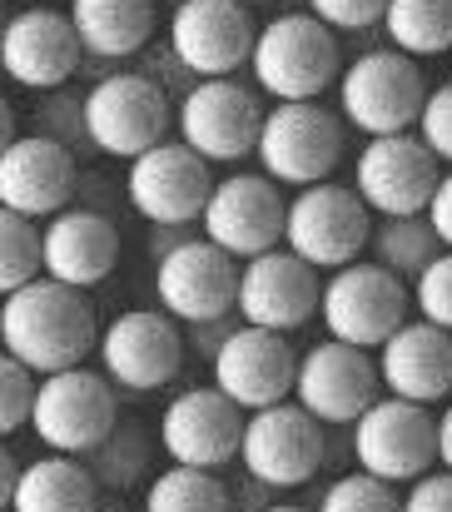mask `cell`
<instances>
[{
	"label": "cell",
	"mask_w": 452,
	"mask_h": 512,
	"mask_svg": "<svg viewBox=\"0 0 452 512\" xmlns=\"http://www.w3.org/2000/svg\"><path fill=\"white\" fill-rule=\"evenodd\" d=\"M100 324L85 299V289L60 284L50 274L30 279L25 289H10L0 304V343L10 358L30 363L40 378L60 368H80L90 348H100Z\"/></svg>",
	"instance_id": "cell-1"
},
{
	"label": "cell",
	"mask_w": 452,
	"mask_h": 512,
	"mask_svg": "<svg viewBox=\"0 0 452 512\" xmlns=\"http://www.w3.org/2000/svg\"><path fill=\"white\" fill-rule=\"evenodd\" d=\"M249 70H254V85L274 100H318L343 75L338 35L313 10L279 15V20L259 25Z\"/></svg>",
	"instance_id": "cell-2"
},
{
	"label": "cell",
	"mask_w": 452,
	"mask_h": 512,
	"mask_svg": "<svg viewBox=\"0 0 452 512\" xmlns=\"http://www.w3.org/2000/svg\"><path fill=\"white\" fill-rule=\"evenodd\" d=\"M428 105V85L423 70L413 65V55H403L398 45L383 50H363L353 65H343L338 75V110L353 130L373 135H403L418 130Z\"/></svg>",
	"instance_id": "cell-3"
},
{
	"label": "cell",
	"mask_w": 452,
	"mask_h": 512,
	"mask_svg": "<svg viewBox=\"0 0 452 512\" xmlns=\"http://www.w3.org/2000/svg\"><path fill=\"white\" fill-rule=\"evenodd\" d=\"M408 309H413L408 279H398L388 264H358V259L328 274L318 304L328 339L358 343V348H383L408 324Z\"/></svg>",
	"instance_id": "cell-4"
},
{
	"label": "cell",
	"mask_w": 452,
	"mask_h": 512,
	"mask_svg": "<svg viewBox=\"0 0 452 512\" xmlns=\"http://www.w3.org/2000/svg\"><path fill=\"white\" fill-rule=\"evenodd\" d=\"M254 160L279 184H323L343 160V120L318 100H274Z\"/></svg>",
	"instance_id": "cell-5"
},
{
	"label": "cell",
	"mask_w": 452,
	"mask_h": 512,
	"mask_svg": "<svg viewBox=\"0 0 452 512\" xmlns=\"http://www.w3.org/2000/svg\"><path fill=\"white\" fill-rule=\"evenodd\" d=\"M284 244L313 269H343L373 244V209L353 184H308L289 199Z\"/></svg>",
	"instance_id": "cell-6"
},
{
	"label": "cell",
	"mask_w": 452,
	"mask_h": 512,
	"mask_svg": "<svg viewBox=\"0 0 452 512\" xmlns=\"http://www.w3.org/2000/svg\"><path fill=\"white\" fill-rule=\"evenodd\" d=\"M259 95L249 85H239L234 75H214V80H194L179 95L174 125L179 140L194 145L209 165H239L259 150V130H264Z\"/></svg>",
	"instance_id": "cell-7"
},
{
	"label": "cell",
	"mask_w": 452,
	"mask_h": 512,
	"mask_svg": "<svg viewBox=\"0 0 452 512\" xmlns=\"http://www.w3.org/2000/svg\"><path fill=\"white\" fill-rule=\"evenodd\" d=\"M30 428H35V438L50 453H70V458L95 453L120 428V408H115L110 378H100L90 368L45 373L40 378L35 413H30Z\"/></svg>",
	"instance_id": "cell-8"
},
{
	"label": "cell",
	"mask_w": 452,
	"mask_h": 512,
	"mask_svg": "<svg viewBox=\"0 0 452 512\" xmlns=\"http://www.w3.org/2000/svg\"><path fill=\"white\" fill-rule=\"evenodd\" d=\"M353 458L383 483H418L438 463V418L413 398H378L353 423Z\"/></svg>",
	"instance_id": "cell-9"
},
{
	"label": "cell",
	"mask_w": 452,
	"mask_h": 512,
	"mask_svg": "<svg viewBox=\"0 0 452 512\" xmlns=\"http://www.w3.org/2000/svg\"><path fill=\"white\" fill-rule=\"evenodd\" d=\"M169 120L174 115H169L164 85L140 70L105 75L85 95V125H90L95 155H110V160H140L145 150L164 140Z\"/></svg>",
	"instance_id": "cell-10"
},
{
	"label": "cell",
	"mask_w": 452,
	"mask_h": 512,
	"mask_svg": "<svg viewBox=\"0 0 452 512\" xmlns=\"http://www.w3.org/2000/svg\"><path fill=\"white\" fill-rule=\"evenodd\" d=\"M239 274L244 264L199 234L154 264V294H159V309L174 314L179 324H209L239 309Z\"/></svg>",
	"instance_id": "cell-11"
},
{
	"label": "cell",
	"mask_w": 452,
	"mask_h": 512,
	"mask_svg": "<svg viewBox=\"0 0 452 512\" xmlns=\"http://www.w3.org/2000/svg\"><path fill=\"white\" fill-rule=\"evenodd\" d=\"M239 463L264 488H303L323 468V418H313L303 403L254 408Z\"/></svg>",
	"instance_id": "cell-12"
},
{
	"label": "cell",
	"mask_w": 452,
	"mask_h": 512,
	"mask_svg": "<svg viewBox=\"0 0 452 512\" xmlns=\"http://www.w3.org/2000/svg\"><path fill=\"white\" fill-rule=\"evenodd\" d=\"M199 229L234 259H259L284 244L289 199L279 194V179H269V174H229L214 184Z\"/></svg>",
	"instance_id": "cell-13"
},
{
	"label": "cell",
	"mask_w": 452,
	"mask_h": 512,
	"mask_svg": "<svg viewBox=\"0 0 452 512\" xmlns=\"http://www.w3.org/2000/svg\"><path fill=\"white\" fill-rule=\"evenodd\" d=\"M438 155L423 145V135L403 130V135H373L358 150V170L353 189L368 199V209L378 219L388 214H428L433 194H438Z\"/></svg>",
	"instance_id": "cell-14"
},
{
	"label": "cell",
	"mask_w": 452,
	"mask_h": 512,
	"mask_svg": "<svg viewBox=\"0 0 452 512\" xmlns=\"http://www.w3.org/2000/svg\"><path fill=\"white\" fill-rule=\"evenodd\" d=\"M254 20L244 0H179L169 15V50L194 80L234 75L254 60Z\"/></svg>",
	"instance_id": "cell-15"
},
{
	"label": "cell",
	"mask_w": 452,
	"mask_h": 512,
	"mask_svg": "<svg viewBox=\"0 0 452 512\" xmlns=\"http://www.w3.org/2000/svg\"><path fill=\"white\" fill-rule=\"evenodd\" d=\"M219 179H209V160L194 145H169L159 140L140 160H130L125 174V194L135 204L140 219L150 224H194L204 219V204L214 194Z\"/></svg>",
	"instance_id": "cell-16"
},
{
	"label": "cell",
	"mask_w": 452,
	"mask_h": 512,
	"mask_svg": "<svg viewBox=\"0 0 452 512\" xmlns=\"http://www.w3.org/2000/svg\"><path fill=\"white\" fill-rule=\"evenodd\" d=\"M378 388H383V368L368 348L328 339L313 343L299 358L294 398L323 423H358L378 403Z\"/></svg>",
	"instance_id": "cell-17"
},
{
	"label": "cell",
	"mask_w": 452,
	"mask_h": 512,
	"mask_svg": "<svg viewBox=\"0 0 452 512\" xmlns=\"http://www.w3.org/2000/svg\"><path fill=\"white\" fill-rule=\"evenodd\" d=\"M95 353L110 383L150 393L174 383V373L184 368V334H179V319L164 309H130L105 324Z\"/></svg>",
	"instance_id": "cell-18"
},
{
	"label": "cell",
	"mask_w": 452,
	"mask_h": 512,
	"mask_svg": "<svg viewBox=\"0 0 452 512\" xmlns=\"http://www.w3.org/2000/svg\"><path fill=\"white\" fill-rule=\"evenodd\" d=\"M244 408L214 383V388H189L179 393L164 418H159V448L169 453V463H189V468H219L229 458H239L244 448Z\"/></svg>",
	"instance_id": "cell-19"
},
{
	"label": "cell",
	"mask_w": 452,
	"mask_h": 512,
	"mask_svg": "<svg viewBox=\"0 0 452 512\" xmlns=\"http://www.w3.org/2000/svg\"><path fill=\"white\" fill-rule=\"evenodd\" d=\"M209 363H214V383L244 413L284 403L299 383V353L279 329H259V324H239Z\"/></svg>",
	"instance_id": "cell-20"
},
{
	"label": "cell",
	"mask_w": 452,
	"mask_h": 512,
	"mask_svg": "<svg viewBox=\"0 0 452 512\" xmlns=\"http://www.w3.org/2000/svg\"><path fill=\"white\" fill-rule=\"evenodd\" d=\"M318 304H323L318 269L299 259L289 244L269 249L259 259H244V274H239V319L244 324L289 334L318 314Z\"/></svg>",
	"instance_id": "cell-21"
},
{
	"label": "cell",
	"mask_w": 452,
	"mask_h": 512,
	"mask_svg": "<svg viewBox=\"0 0 452 512\" xmlns=\"http://www.w3.org/2000/svg\"><path fill=\"white\" fill-rule=\"evenodd\" d=\"M80 55H85V45H80L70 10L60 15V10L30 5V10L5 20L0 60H5V75L20 90H60L80 70Z\"/></svg>",
	"instance_id": "cell-22"
},
{
	"label": "cell",
	"mask_w": 452,
	"mask_h": 512,
	"mask_svg": "<svg viewBox=\"0 0 452 512\" xmlns=\"http://www.w3.org/2000/svg\"><path fill=\"white\" fill-rule=\"evenodd\" d=\"M75 150L55 135H20L0 150V209L55 219L75 194Z\"/></svg>",
	"instance_id": "cell-23"
},
{
	"label": "cell",
	"mask_w": 452,
	"mask_h": 512,
	"mask_svg": "<svg viewBox=\"0 0 452 512\" xmlns=\"http://www.w3.org/2000/svg\"><path fill=\"white\" fill-rule=\"evenodd\" d=\"M120 264V229L100 209H60L45 219V274L75 289H95Z\"/></svg>",
	"instance_id": "cell-24"
},
{
	"label": "cell",
	"mask_w": 452,
	"mask_h": 512,
	"mask_svg": "<svg viewBox=\"0 0 452 512\" xmlns=\"http://www.w3.org/2000/svg\"><path fill=\"white\" fill-rule=\"evenodd\" d=\"M383 393L413 398V403H443L452 398V329L443 324H403L393 339L378 348Z\"/></svg>",
	"instance_id": "cell-25"
},
{
	"label": "cell",
	"mask_w": 452,
	"mask_h": 512,
	"mask_svg": "<svg viewBox=\"0 0 452 512\" xmlns=\"http://www.w3.org/2000/svg\"><path fill=\"white\" fill-rule=\"evenodd\" d=\"M70 20L80 30L85 55L130 60L154 35V0H70Z\"/></svg>",
	"instance_id": "cell-26"
},
{
	"label": "cell",
	"mask_w": 452,
	"mask_h": 512,
	"mask_svg": "<svg viewBox=\"0 0 452 512\" xmlns=\"http://www.w3.org/2000/svg\"><path fill=\"white\" fill-rule=\"evenodd\" d=\"M5 512H100V478L70 453H50L25 468Z\"/></svg>",
	"instance_id": "cell-27"
},
{
	"label": "cell",
	"mask_w": 452,
	"mask_h": 512,
	"mask_svg": "<svg viewBox=\"0 0 452 512\" xmlns=\"http://www.w3.org/2000/svg\"><path fill=\"white\" fill-rule=\"evenodd\" d=\"M388 45H398L413 60L452 50V0H388L383 10Z\"/></svg>",
	"instance_id": "cell-28"
},
{
	"label": "cell",
	"mask_w": 452,
	"mask_h": 512,
	"mask_svg": "<svg viewBox=\"0 0 452 512\" xmlns=\"http://www.w3.org/2000/svg\"><path fill=\"white\" fill-rule=\"evenodd\" d=\"M373 254H378V264H388L398 279L413 284L443 254V239H438L428 214H388L373 229Z\"/></svg>",
	"instance_id": "cell-29"
},
{
	"label": "cell",
	"mask_w": 452,
	"mask_h": 512,
	"mask_svg": "<svg viewBox=\"0 0 452 512\" xmlns=\"http://www.w3.org/2000/svg\"><path fill=\"white\" fill-rule=\"evenodd\" d=\"M145 512H234V498L214 478V468L174 463L145 488Z\"/></svg>",
	"instance_id": "cell-30"
},
{
	"label": "cell",
	"mask_w": 452,
	"mask_h": 512,
	"mask_svg": "<svg viewBox=\"0 0 452 512\" xmlns=\"http://www.w3.org/2000/svg\"><path fill=\"white\" fill-rule=\"evenodd\" d=\"M45 274V229L30 214L0 209V289H25Z\"/></svg>",
	"instance_id": "cell-31"
},
{
	"label": "cell",
	"mask_w": 452,
	"mask_h": 512,
	"mask_svg": "<svg viewBox=\"0 0 452 512\" xmlns=\"http://www.w3.org/2000/svg\"><path fill=\"white\" fill-rule=\"evenodd\" d=\"M90 458H95V478H100V483H110V488H130V483L145 473L150 443H145L135 428H125V423H120V428H115V433H110Z\"/></svg>",
	"instance_id": "cell-32"
},
{
	"label": "cell",
	"mask_w": 452,
	"mask_h": 512,
	"mask_svg": "<svg viewBox=\"0 0 452 512\" xmlns=\"http://www.w3.org/2000/svg\"><path fill=\"white\" fill-rule=\"evenodd\" d=\"M318 512H403V503H398L393 483H383V478H373V473L358 468V473L338 478V483L323 493Z\"/></svg>",
	"instance_id": "cell-33"
},
{
	"label": "cell",
	"mask_w": 452,
	"mask_h": 512,
	"mask_svg": "<svg viewBox=\"0 0 452 512\" xmlns=\"http://www.w3.org/2000/svg\"><path fill=\"white\" fill-rule=\"evenodd\" d=\"M35 398H40V373L5 353V363H0V433L25 428L35 413Z\"/></svg>",
	"instance_id": "cell-34"
},
{
	"label": "cell",
	"mask_w": 452,
	"mask_h": 512,
	"mask_svg": "<svg viewBox=\"0 0 452 512\" xmlns=\"http://www.w3.org/2000/svg\"><path fill=\"white\" fill-rule=\"evenodd\" d=\"M413 309L428 324L452 329V249H443L418 279H413Z\"/></svg>",
	"instance_id": "cell-35"
},
{
	"label": "cell",
	"mask_w": 452,
	"mask_h": 512,
	"mask_svg": "<svg viewBox=\"0 0 452 512\" xmlns=\"http://www.w3.org/2000/svg\"><path fill=\"white\" fill-rule=\"evenodd\" d=\"M418 135H423V145H428L443 165H452V80L448 85H438V90H428V105H423Z\"/></svg>",
	"instance_id": "cell-36"
},
{
	"label": "cell",
	"mask_w": 452,
	"mask_h": 512,
	"mask_svg": "<svg viewBox=\"0 0 452 512\" xmlns=\"http://www.w3.org/2000/svg\"><path fill=\"white\" fill-rule=\"evenodd\" d=\"M308 10L333 30H373L383 25L388 0H308Z\"/></svg>",
	"instance_id": "cell-37"
},
{
	"label": "cell",
	"mask_w": 452,
	"mask_h": 512,
	"mask_svg": "<svg viewBox=\"0 0 452 512\" xmlns=\"http://www.w3.org/2000/svg\"><path fill=\"white\" fill-rule=\"evenodd\" d=\"M403 512H452V473L438 468V473H423L413 483V493L403 498Z\"/></svg>",
	"instance_id": "cell-38"
},
{
	"label": "cell",
	"mask_w": 452,
	"mask_h": 512,
	"mask_svg": "<svg viewBox=\"0 0 452 512\" xmlns=\"http://www.w3.org/2000/svg\"><path fill=\"white\" fill-rule=\"evenodd\" d=\"M428 219H433L443 249H452V165H448V174L438 179V194H433V204H428Z\"/></svg>",
	"instance_id": "cell-39"
},
{
	"label": "cell",
	"mask_w": 452,
	"mask_h": 512,
	"mask_svg": "<svg viewBox=\"0 0 452 512\" xmlns=\"http://www.w3.org/2000/svg\"><path fill=\"white\" fill-rule=\"evenodd\" d=\"M438 463L452 473V403L443 408V418H438Z\"/></svg>",
	"instance_id": "cell-40"
},
{
	"label": "cell",
	"mask_w": 452,
	"mask_h": 512,
	"mask_svg": "<svg viewBox=\"0 0 452 512\" xmlns=\"http://www.w3.org/2000/svg\"><path fill=\"white\" fill-rule=\"evenodd\" d=\"M0 478H5V503L15 498V488H20V478H25V468H20V458L15 453H5L0 458Z\"/></svg>",
	"instance_id": "cell-41"
},
{
	"label": "cell",
	"mask_w": 452,
	"mask_h": 512,
	"mask_svg": "<svg viewBox=\"0 0 452 512\" xmlns=\"http://www.w3.org/2000/svg\"><path fill=\"white\" fill-rule=\"evenodd\" d=\"M264 512H308V508H294V503H274V508H264Z\"/></svg>",
	"instance_id": "cell-42"
},
{
	"label": "cell",
	"mask_w": 452,
	"mask_h": 512,
	"mask_svg": "<svg viewBox=\"0 0 452 512\" xmlns=\"http://www.w3.org/2000/svg\"><path fill=\"white\" fill-rule=\"evenodd\" d=\"M244 5H264V0H244Z\"/></svg>",
	"instance_id": "cell-43"
}]
</instances>
